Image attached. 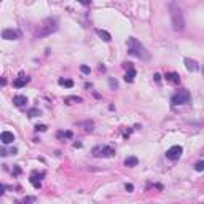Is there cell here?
Listing matches in <instances>:
<instances>
[{
	"instance_id": "8992f818",
	"label": "cell",
	"mask_w": 204,
	"mask_h": 204,
	"mask_svg": "<svg viewBox=\"0 0 204 204\" xmlns=\"http://www.w3.org/2000/svg\"><path fill=\"white\" fill-rule=\"evenodd\" d=\"M182 153H184V149H182L180 145H172L171 149L166 152V158L171 159V161H177V159H180Z\"/></svg>"
},
{
	"instance_id": "e0dca14e",
	"label": "cell",
	"mask_w": 204,
	"mask_h": 204,
	"mask_svg": "<svg viewBox=\"0 0 204 204\" xmlns=\"http://www.w3.org/2000/svg\"><path fill=\"white\" fill-rule=\"evenodd\" d=\"M64 102L66 104H78V102H83V99H81V97H78V96H69V97H66V99H64Z\"/></svg>"
},
{
	"instance_id": "6da1fadb",
	"label": "cell",
	"mask_w": 204,
	"mask_h": 204,
	"mask_svg": "<svg viewBox=\"0 0 204 204\" xmlns=\"http://www.w3.org/2000/svg\"><path fill=\"white\" fill-rule=\"evenodd\" d=\"M128 53L131 56H136V58L142 59V61H147L150 58V54H149V51L145 50V46L140 43L137 38H134V37L128 38Z\"/></svg>"
},
{
	"instance_id": "83f0119b",
	"label": "cell",
	"mask_w": 204,
	"mask_h": 204,
	"mask_svg": "<svg viewBox=\"0 0 204 204\" xmlns=\"http://www.w3.org/2000/svg\"><path fill=\"white\" fill-rule=\"evenodd\" d=\"M77 2H80L81 5H85V6H89V5H91V2H93V0H77Z\"/></svg>"
},
{
	"instance_id": "603a6c76",
	"label": "cell",
	"mask_w": 204,
	"mask_h": 204,
	"mask_svg": "<svg viewBox=\"0 0 204 204\" xmlns=\"http://www.w3.org/2000/svg\"><path fill=\"white\" fill-rule=\"evenodd\" d=\"M37 115H40V110L38 109H32V110H29V116L32 118V116H37Z\"/></svg>"
},
{
	"instance_id": "8fae6325",
	"label": "cell",
	"mask_w": 204,
	"mask_h": 204,
	"mask_svg": "<svg viewBox=\"0 0 204 204\" xmlns=\"http://www.w3.org/2000/svg\"><path fill=\"white\" fill-rule=\"evenodd\" d=\"M0 140H2L3 145H8V144H13V140H15V134L10 131H3L2 134H0Z\"/></svg>"
},
{
	"instance_id": "30bf717a",
	"label": "cell",
	"mask_w": 204,
	"mask_h": 204,
	"mask_svg": "<svg viewBox=\"0 0 204 204\" xmlns=\"http://www.w3.org/2000/svg\"><path fill=\"white\" fill-rule=\"evenodd\" d=\"M2 38L5 40H18L19 38V32L15 29H5L2 32Z\"/></svg>"
},
{
	"instance_id": "484cf974",
	"label": "cell",
	"mask_w": 204,
	"mask_h": 204,
	"mask_svg": "<svg viewBox=\"0 0 204 204\" xmlns=\"http://www.w3.org/2000/svg\"><path fill=\"white\" fill-rule=\"evenodd\" d=\"M35 201H37V198H35V196H27V198L23 199V202H35Z\"/></svg>"
},
{
	"instance_id": "5bb4252c",
	"label": "cell",
	"mask_w": 204,
	"mask_h": 204,
	"mask_svg": "<svg viewBox=\"0 0 204 204\" xmlns=\"http://www.w3.org/2000/svg\"><path fill=\"white\" fill-rule=\"evenodd\" d=\"M185 67L187 70H190V72H196V70H199V66H198V62L193 61V59H185Z\"/></svg>"
},
{
	"instance_id": "ffe728a7",
	"label": "cell",
	"mask_w": 204,
	"mask_h": 204,
	"mask_svg": "<svg viewBox=\"0 0 204 204\" xmlns=\"http://www.w3.org/2000/svg\"><path fill=\"white\" fill-rule=\"evenodd\" d=\"M80 126H85V131H93L94 128H93V126H94V123L93 121H85V123H80Z\"/></svg>"
},
{
	"instance_id": "d4e9b609",
	"label": "cell",
	"mask_w": 204,
	"mask_h": 204,
	"mask_svg": "<svg viewBox=\"0 0 204 204\" xmlns=\"http://www.w3.org/2000/svg\"><path fill=\"white\" fill-rule=\"evenodd\" d=\"M35 131H40V132H43V131H46V124H37L35 126Z\"/></svg>"
},
{
	"instance_id": "4fadbf2b",
	"label": "cell",
	"mask_w": 204,
	"mask_h": 204,
	"mask_svg": "<svg viewBox=\"0 0 204 204\" xmlns=\"http://www.w3.org/2000/svg\"><path fill=\"white\" fill-rule=\"evenodd\" d=\"M27 102H29V101H27V97L26 96H15V97H13V104H15L16 105V107H27Z\"/></svg>"
},
{
	"instance_id": "ba28073f",
	"label": "cell",
	"mask_w": 204,
	"mask_h": 204,
	"mask_svg": "<svg viewBox=\"0 0 204 204\" xmlns=\"http://www.w3.org/2000/svg\"><path fill=\"white\" fill-rule=\"evenodd\" d=\"M123 66L128 69V72H126V75H124V81L126 83H132V81H134V77H136V69L132 67L131 62H124Z\"/></svg>"
},
{
	"instance_id": "5b68a950",
	"label": "cell",
	"mask_w": 204,
	"mask_h": 204,
	"mask_svg": "<svg viewBox=\"0 0 204 204\" xmlns=\"http://www.w3.org/2000/svg\"><path fill=\"white\" fill-rule=\"evenodd\" d=\"M41 27H43V30L37 32V37H45V35H50V34L56 32L58 30V21L48 18V19H45V23H43Z\"/></svg>"
},
{
	"instance_id": "9c48e42d",
	"label": "cell",
	"mask_w": 204,
	"mask_h": 204,
	"mask_svg": "<svg viewBox=\"0 0 204 204\" xmlns=\"http://www.w3.org/2000/svg\"><path fill=\"white\" fill-rule=\"evenodd\" d=\"M29 81H30V77H27L26 73H19V77H18L15 81H13V86H15V88H23Z\"/></svg>"
},
{
	"instance_id": "ac0fdd59",
	"label": "cell",
	"mask_w": 204,
	"mask_h": 204,
	"mask_svg": "<svg viewBox=\"0 0 204 204\" xmlns=\"http://www.w3.org/2000/svg\"><path fill=\"white\" fill-rule=\"evenodd\" d=\"M58 83H59L61 86H66V88H72L73 86V81L72 80H67V78H59Z\"/></svg>"
},
{
	"instance_id": "277c9868",
	"label": "cell",
	"mask_w": 204,
	"mask_h": 204,
	"mask_svg": "<svg viewBox=\"0 0 204 204\" xmlns=\"http://www.w3.org/2000/svg\"><path fill=\"white\" fill-rule=\"evenodd\" d=\"M191 99V94H190L188 89H179L172 97H171V104L172 105H182V104H188Z\"/></svg>"
},
{
	"instance_id": "cb8c5ba5",
	"label": "cell",
	"mask_w": 204,
	"mask_h": 204,
	"mask_svg": "<svg viewBox=\"0 0 204 204\" xmlns=\"http://www.w3.org/2000/svg\"><path fill=\"white\" fill-rule=\"evenodd\" d=\"M80 70H81V73H85V75H89V72H91V69L88 66H81Z\"/></svg>"
},
{
	"instance_id": "7c38bea8",
	"label": "cell",
	"mask_w": 204,
	"mask_h": 204,
	"mask_svg": "<svg viewBox=\"0 0 204 204\" xmlns=\"http://www.w3.org/2000/svg\"><path fill=\"white\" fill-rule=\"evenodd\" d=\"M164 78H166V81L172 83V85H179V83H180V77H179V73H175V72H166Z\"/></svg>"
},
{
	"instance_id": "9a60e30c",
	"label": "cell",
	"mask_w": 204,
	"mask_h": 204,
	"mask_svg": "<svg viewBox=\"0 0 204 204\" xmlns=\"http://www.w3.org/2000/svg\"><path fill=\"white\" fill-rule=\"evenodd\" d=\"M137 164H139V159L136 156H128L124 159V166H128V167H134Z\"/></svg>"
},
{
	"instance_id": "7402d4cb",
	"label": "cell",
	"mask_w": 204,
	"mask_h": 204,
	"mask_svg": "<svg viewBox=\"0 0 204 204\" xmlns=\"http://www.w3.org/2000/svg\"><path fill=\"white\" fill-rule=\"evenodd\" d=\"M109 85H110L112 89H116V88H118V81L113 80V78H109Z\"/></svg>"
},
{
	"instance_id": "f546056e",
	"label": "cell",
	"mask_w": 204,
	"mask_h": 204,
	"mask_svg": "<svg viewBox=\"0 0 204 204\" xmlns=\"http://www.w3.org/2000/svg\"><path fill=\"white\" fill-rule=\"evenodd\" d=\"M153 80L156 81V83H159V81H161V75H159V73H155V75H153Z\"/></svg>"
},
{
	"instance_id": "3957f363",
	"label": "cell",
	"mask_w": 204,
	"mask_h": 204,
	"mask_svg": "<svg viewBox=\"0 0 204 204\" xmlns=\"http://www.w3.org/2000/svg\"><path fill=\"white\" fill-rule=\"evenodd\" d=\"M94 158H112L115 156V149L110 145H96L93 150H91Z\"/></svg>"
},
{
	"instance_id": "f1b7e54d",
	"label": "cell",
	"mask_w": 204,
	"mask_h": 204,
	"mask_svg": "<svg viewBox=\"0 0 204 204\" xmlns=\"http://www.w3.org/2000/svg\"><path fill=\"white\" fill-rule=\"evenodd\" d=\"M13 174H15V175H19V174H21V167H19V166H15V167H13Z\"/></svg>"
},
{
	"instance_id": "52a82bcc",
	"label": "cell",
	"mask_w": 204,
	"mask_h": 204,
	"mask_svg": "<svg viewBox=\"0 0 204 204\" xmlns=\"http://www.w3.org/2000/svg\"><path fill=\"white\" fill-rule=\"evenodd\" d=\"M45 177V172H38V171H34L29 177V182L34 185V188H41V179Z\"/></svg>"
},
{
	"instance_id": "d6986e66",
	"label": "cell",
	"mask_w": 204,
	"mask_h": 204,
	"mask_svg": "<svg viewBox=\"0 0 204 204\" xmlns=\"http://www.w3.org/2000/svg\"><path fill=\"white\" fill-rule=\"evenodd\" d=\"M58 137H64V139H72L73 137V132L72 131H59L58 132Z\"/></svg>"
},
{
	"instance_id": "44dd1931",
	"label": "cell",
	"mask_w": 204,
	"mask_h": 204,
	"mask_svg": "<svg viewBox=\"0 0 204 204\" xmlns=\"http://www.w3.org/2000/svg\"><path fill=\"white\" fill-rule=\"evenodd\" d=\"M195 171H198V172L204 171V161H198V163L195 164Z\"/></svg>"
},
{
	"instance_id": "2e32d148",
	"label": "cell",
	"mask_w": 204,
	"mask_h": 204,
	"mask_svg": "<svg viewBox=\"0 0 204 204\" xmlns=\"http://www.w3.org/2000/svg\"><path fill=\"white\" fill-rule=\"evenodd\" d=\"M96 34H97V35H99V37H101V38L104 40V41H110V40H112V35H110V34H109L107 30H102V29H97V30H96Z\"/></svg>"
},
{
	"instance_id": "7a4b0ae2",
	"label": "cell",
	"mask_w": 204,
	"mask_h": 204,
	"mask_svg": "<svg viewBox=\"0 0 204 204\" xmlns=\"http://www.w3.org/2000/svg\"><path fill=\"white\" fill-rule=\"evenodd\" d=\"M171 18H172V26H174V30L182 32L185 29V19H184V13H182V8L172 2L171 3Z\"/></svg>"
},
{
	"instance_id": "4316f807",
	"label": "cell",
	"mask_w": 204,
	"mask_h": 204,
	"mask_svg": "<svg viewBox=\"0 0 204 204\" xmlns=\"http://www.w3.org/2000/svg\"><path fill=\"white\" fill-rule=\"evenodd\" d=\"M124 190H126V191H129V193L134 191V185H132V184H126L124 185Z\"/></svg>"
}]
</instances>
